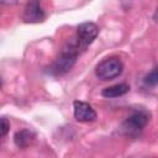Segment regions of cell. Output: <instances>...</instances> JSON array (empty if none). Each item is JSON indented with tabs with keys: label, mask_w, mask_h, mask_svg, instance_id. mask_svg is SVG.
Wrapping results in <instances>:
<instances>
[{
	"label": "cell",
	"mask_w": 158,
	"mask_h": 158,
	"mask_svg": "<svg viewBox=\"0 0 158 158\" xmlns=\"http://www.w3.org/2000/svg\"><path fill=\"white\" fill-rule=\"evenodd\" d=\"M151 120V114L143 107L133 109L127 117L121 122L120 132L128 138H137L148 125Z\"/></svg>",
	"instance_id": "obj_1"
},
{
	"label": "cell",
	"mask_w": 158,
	"mask_h": 158,
	"mask_svg": "<svg viewBox=\"0 0 158 158\" xmlns=\"http://www.w3.org/2000/svg\"><path fill=\"white\" fill-rule=\"evenodd\" d=\"M80 54V49L75 44L74 40L72 38L62 49L59 56L56 58V60L51 64L48 73L53 77H60L67 74L75 64L78 56Z\"/></svg>",
	"instance_id": "obj_2"
},
{
	"label": "cell",
	"mask_w": 158,
	"mask_h": 158,
	"mask_svg": "<svg viewBox=\"0 0 158 158\" xmlns=\"http://www.w3.org/2000/svg\"><path fill=\"white\" fill-rule=\"evenodd\" d=\"M122 72H123V63L118 57L115 56L102 59L95 67V75L104 81L120 77Z\"/></svg>",
	"instance_id": "obj_3"
},
{
	"label": "cell",
	"mask_w": 158,
	"mask_h": 158,
	"mask_svg": "<svg viewBox=\"0 0 158 158\" xmlns=\"http://www.w3.org/2000/svg\"><path fill=\"white\" fill-rule=\"evenodd\" d=\"M99 31H100L99 26L95 22H91V21L81 22L77 27V33L73 37V40L77 43L80 52L85 51L95 41V38L99 36Z\"/></svg>",
	"instance_id": "obj_4"
},
{
	"label": "cell",
	"mask_w": 158,
	"mask_h": 158,
	"mask_svg": "<svg viewBox=\"0 0 158 158\" xmlns=\"http://www.w3.org/2000/svg\"><path fill=\"white\" fill-rule=\"evenodd\" d=\"M46 19L44 9L40 1H30L26 4L22 14V20L26 23H40Z\"/></svg>",
	"instance_id": "obj_5"
},
{
	"label": "cell",
	"mask_w": 158,
	"mask_h": 158,
	"mask_svg": "<svg viewBox=\"0 0 158 158\" xmlns=\"http://www.w3.org/2000/svg\"><path fill=\"white\" fill-rule=\"evenodd\" d=\"M73 114L74 118L79 122H94L98 117L94 107L85 101L75 100L73 102Z\"/></svg>",
	"instance_id": "obj_6"
},
{
	"label": "cell",
	"mask_w": 158,
	"mask_h": 158,
	"mask_svg": "<svg viewBox=\"0 0 158 158\" xmlns=\"http://www.w3.org/2000/svg\"><path fill=\"white\" fill-rule=\"evenodd\" d=\"M36 139V132L30 128H22L14 135V142L16 147L23 149L30 147Z\"/></svg>",
	"instance_id": "obj_7"
},
{
	"label": "cell",
	"mask_w": 158,
	"mask_h": 158,
	"mask_svg": "<svg viewBox=\"0 0 158 158\" xmlns=\"http://www.w3.org/2000/svg\"><path fill=\"white\" fill-rule=\"evenodd\" d=\"M128 91H130V85L126 83H120V84H115V85H111V86L102 89L101 95L106 99H114V98L122 96V95L127 94Z\"/></svg>",
	"instance_id": "obj_8"
},
{
	"label": "cell",
	"mask_w": 158,
	"mask_h": 158,
	"mask_svg": "<svg viewBox=\"0 0 158 158\" xmlns=\"http://www.w3.org/2000/svg\"><path fill=\"white\" fill-rule=\"evenodd\" d=\"M143 83L147 86H157L158 85V65H156L154 68H152V70L148 72L144 75Z\"/></svg>",
	"instance_id": "obj_9"
},
{
	"label": "cell",
	"mask_w": 158,
	"mask_h": 158,
	"mask_svg": "<svg viewBox=\"0 0 158 158\" xmlns=\"http://www.w3.org/2000/svg\"><path fill=\"white\" fill-rule=\"evenodd\" d=\"M9 130H10V121L6 117H1V128H0L1 137H5L9 132Z\"/></svg>",
	"instance_id": "obj_10"
},
{
	"label": "cell",
	"mask_w": 158,
	"mask_h": 158,
	"mask_svg": "<svg viewBox=\"0 0 158 158\" xmlns=\"http://www.w3.org/2000/svg\"><path fill=\"white\" fill-rule=\"evenodd\" d=\"M153 19L156 20V22H158V7L156 9V11H154V14H153Z\"/></svg>",
	"instance_id": "obj_11"
}]
</instances>
